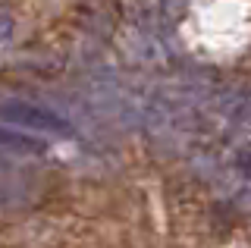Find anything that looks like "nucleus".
Here are the masks:
<instances>
[{
  "label": "nucleus",
  "instance_id": "1",
  "mask_svg": "<svg viewBox=\"0 0 251 248\" xmlns=\"http://www.w3.org/2000/svg\"><path fill=\"white\" fill-rule=\"evenodd\" d=\"M3 120L16 123V126H28V129H44V132H60V135H69V123L60 120V116L41 110V107H28V104H10L0 110Z\"/></svg>",
  "mask_w": 251,
  "mask_h": 248
},
{
  "label": "nucleus",
  "instance_id": "2",
  "mask_svg": "<svg viewBox=\"0 0 251 248\" xmlns=\"http://www.w3.org/2000/svg\"><path fill=\"white\" fill-rule=\"evenodd\" d=\"M6 35H10V19L0 16V38H6Z\"/></svg>",
  "mask_w": 251,
  "mask_h": 248
}]
</instances>
